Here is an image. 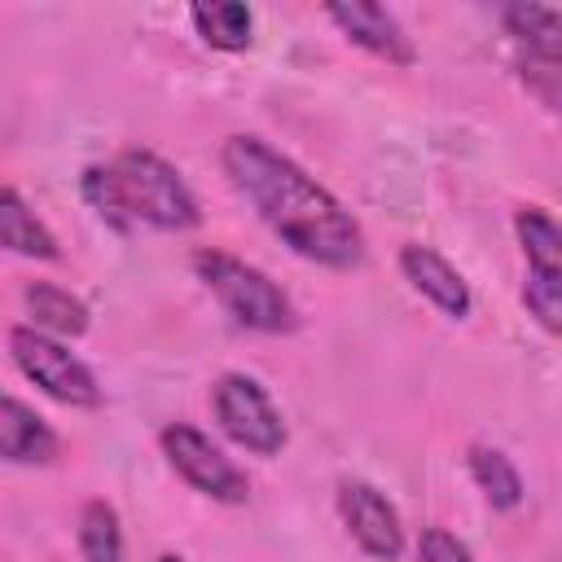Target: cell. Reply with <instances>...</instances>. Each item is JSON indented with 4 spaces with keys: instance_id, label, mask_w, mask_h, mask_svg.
Masks as SVG:
<instances>
[{
    "instance_id": "13",
    "label": "cell",
    "mask_w": 562,
    "mask_h": 562,
    "mask_svg": "<svg viewBox=\"0 0 562 562\" xmlns=\"http://www.w3.org/2000/svg\"><path fill=\"white\" fill-rule=\"evenodd\" d=\"M26 307H31V321L40 334H53V338H79L88 329V307L83 299H75L70 290L53 285V281H31L22 290Z\"/></svg>"
},
{
    "instance_id": "15",
    "label": "cell",
    "mask_w": 562,
    "mask_h": 562,
    "mask_svg": "<svg viewBox=\"0 0 562 562\" xmlns=\"http://www.w3.org/2000/svg\"><path fill=\"white\" fill-rule=\"evenodd\" d=\"M189 18H193L198 35H202L211 48H224V53L250 48L255 18H250L246 4H237V0H211V4H193Z\"/></svg>"
},
{
    "instance_id": "14",
    "label": "cell",
    "mask_w": 562,
    "mask_h": 562,
    "mask_svg": "<svg viewBox=\"0 0 562 562\" xmlns=\"http://www.w3.org/2000/svg\"><path fill=\"white\" fill-rule=\"evenodd\" d=\"M514 233H518L527 272H536V277H562V224L549 211L522 206L514 215Z\"/></svg>"
},
{
    "instance_id": "12",
    "label": "cell",
    "mask_w": 562,
    "mask_h": 562,
    "mask_svg": "<svg viewBox=\"0 0 562 562\" xmlns=\"http://www.w3.org/2000/svg\"><path fill=\"white\" fill-rule=\"evenodd\" d=\"M0 241L4 250L13 255H26V259H57V237L44 228V220L22 202V193L13 184L0 189Z\"/></svg>"
},
{
    "instance_id": "4",
    "label": "cell",
    "mask_w": 562,
    "mask_h": 562,
    "mask_svg": "<svg viewBox=\"0 0 562 562\" xmlns=\"http://www.w3.org/2000/svg\"><path fill=\"white\" fill-rule=\"evenodd\" d=\"M9 356L57 404H75V408L101 404V386H97L92 369L70 347H61L53 334H40L35 325H13L9 329Z\"/></svg>"
},
{
    "instance_id": "1",
    "label": "cell",
    "mask_w": 562,
    "mask_h": 562,
    "mask_svg": "<svg viewBox=\"0 0 562 562\" xmlns=\"http://www.w3.org/2000/svg\"><path fill=\"white\" fill-rule=\"evenodd\" d=\"M220 162L233 189L294 255L325 268H356L364 259V233L351 211H342V202L321 189L294 158L259 136H228Z\"/></svg>"
},
{
    "instance_id": "3",
    "label": "cell",
    "mask_w": 562,
    "mask_h": 562,
    "mask_svg": "<svg viewBox=\"0 0 562 562\" xmlns=\"http://www.w3.org/2000/svg\"><path fill=\"white\" fill-rule=\"evenodd\" d=\"M193 272L202 277V285L224 303V312L237 325L259 329V334H285V329H294V303L285 299V290L268 272L241 263L237 255L198 250L193 255Z\"/></svg>"
},
{
    "instance_id": "17",
    "label": "cell",
    "mask_w": 562,
    "mask_h": 562,
    "mask_svg": "<svg viewBox=\"0 0 562 562\" xmlns=\"http://www.w3.org/2000/svg\"><path fill=\"white\" fill-rule=\"evenodd\" d=\"M79 553L83 562H119L123 558V531L110 501H88L79 514Z\"/></svg>"
},
{
    "instance_id": "16",
    "label": "cell",
    "mask_w": 562,
    "mask_h": 562,
    "mask_svg": "<svg viewBox=\"0 0 562 562\" xmlns=\"http://www.w3.org/2000/svg\"><path fill=\"white\" fill-rule=\"evenodd\" d=\"M470 474H474L479 492L492 501V509H514V505L522 501V479H518L514 461H509L501 448L474 443V448H470Z\"/></svg>"
},
{
    "instance_id": "8",
    "label": "cell",
    "mask_w": 562,
    "mask_h": 562,
    "mask_svg": "<svg viewBox=\"0 0 562 562\" xmlns=\"http://www.w3.org/2000/svg\"><path fill=\"white\" fill-rule=\"evenodd\" d=\"M325 18L351 40L360 44L364 53L391 61V66H413L417 61V48L413 40L404 35V26L395 22V13H386L382 4H369V0H338V4H325Z\"/></svg>"
},
{
    "instance_id": "18",
    "label": "cell",
    "mask_w": 562,
    "mask_h": 562,
    "mask_svg": "<svg viewBox=\"0 0 562 562\" xmlns=\"http://www.w3.org/2000/svg\"><path fill=\"white\" fill-rule=\"evenodd\" d=\"M522 307L536 316L540 329L562 338V277H522Z\"/></svg>"
},
{
    "instance_id": "20",
    "label": "cell",
    "mask_w": 562,
    "mask_h": 562,
    "mask_svg": "<svg viewBox=\"0 0 562 562\" xmlns=\"http://www.w3.org/2000/svg\"><path fill=\"white\" fill-rule=\"evenodd\" d=\"M417 562H474V558H470V549L452 531L426 527L422 540H417Z\"/></svg>"
},
{
    "instance_id": "5",
    "label": "cell",
    "mask_w": 562,
    "mask_h": 562,
    "mask_svg": "<svg viewBox=\"0 0 562 562\" xmlns=\"http://www.w3.org/2000/svg\"><path fill=\"white\" fill-rule=\"evenodd\" d=\"M211 408H215L220 430H224L233 443H241L246 452L272 457V452L285 448V422H281V413L272 408L268 391H263L255 378H246V373H224V378L215 382V391H211Z\"/></svg>"
},
{
    "instance_id": "7",
    "label": "cell",
    "mask_w": 562,
    "mask_h": 562,
    "mask_svg": "<svg viewBox=\"0 0 562 562\" xmlns=\"http://www.w3.org/2000/svg\"><path fill=\"white\" fill-rule=\"evenodd\" d=\"M338 514L351 531V540L378 558V562H395L404 553V527H400V514L395 505L364 479H347L338 487Z\"/></svg>"
},
{
    "instance_id": "21",
    "label": "cell",
    "mask_w": 562,
    "mask_h": 562,
    "mask_svg": "<svg viewBox=\"0 0 562 562\" xmlns=\"http://www.w3.org/2000/svg\"><path fill=\"white\" fill-rule=\"evenodd\" d=\"M158 562H180V558H171V553H167V558H158Z\"/></svg>"
},
{
    "instance_id": "19",
    "label": "cell",
    "mask_w": 562,
    "mask_h": 562,
    "mask_svg": "<svg viewBox=\"0 0 562 562\" xmlns=\"http://www.w3.org/2000/svg\"><path fill=\"white\" fill-rule=\"evenodd\" d=\"M522 83H527V92H531L540 105H549V110L562 114V70H558V66L522 61Z\"/></svg>"
},
{
    "instance_id": "10",
    "label": "cell",
    "mask_w": 562,
    "mask_h": 562,
    "mask_svg": "<svg viewBox=\"0 0 562 562\" xmlns=\"http://www.w3.org/2000/svg\"><path fill=\"white\" fill-rule=\"evenodd\" d=\"M0 457L13 465H48L57 457V435L18 395L0 400Z\"/></svg>"
},
{
    "instance_id": "9",
    "label": "cell",
    "mask_w": 562,
    "mask_h": 562,
    "mask_svg": "<svg viewBox=\"0 0 562 562\" xmlns=\"http://www.w3.org/2000/svg\"><path fill=\"white\" fill-rule=\"evenodd\" d=\"M400 272H404L408 285H413L422 299H430L443 316H452V321L470 316V307H474L470 285H465V277H461L439 250H430V246H422V241H408V246L400 250Z\"/></svg>"
},
{
    "instance_id": "11",
    "label": "cell",
    "mask_w": 562,
    "mask_h": 562,
    "mask_svg": "<svg viewBox=\"0 0 562 562\" xmlns=\"http://www.w3.org/2000/svg\"><path fill=\"white\" fill-rule=\"evenodd\" d=\"M501 22L527 48V61L562 70V13L558 9L531 4V0H514V4H501Z\"/></svg>"
},
{
    "instance_id": "6",
    "label": "cell",
    "mask_w": 562,
    "mask_h": 562,
    "mask_svg": "<svg viewBox=\"0 0 562 562\" xmlns=\"http://www.w3.org/2000/svg\"><path fill=\"white\" fill-rule=\"evenodd\" d=\"M158 443H162V457L171 461V470H176L189 487H198L202 496L224 501V505H241V501L250 496L246 474H241L202 430H193V426H184V422H171V426H162Z\"/></svg>"
},
{
    "instance_id": "2",
    "label": "cell",
    "mask_w": 562,
    "mask_h": 562,
    "mask_svg": "<svg viewBox=\"0 0 562 562\" xmlns=\"http://www.w3.org/2000/svg\"><path fill=\"white\" fill-rule=\"evenodd\" d=\"M83 198L114 228L154 224V228L180 233V228H193L202 220L198 198L189 193L180 171L149 149H123L114 162L88 167L83 171Z\"/></svg>"
}]
</instances>
